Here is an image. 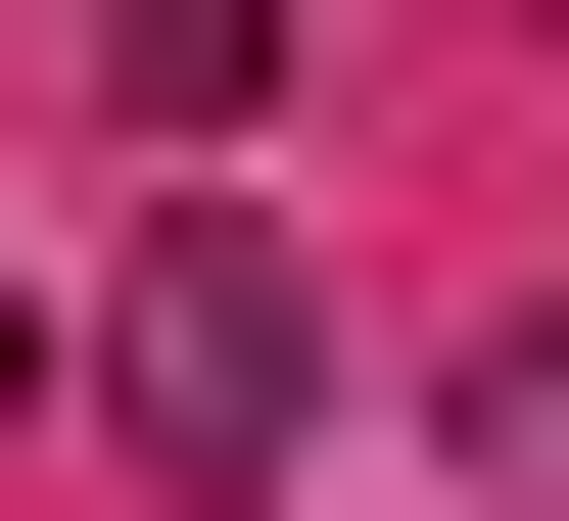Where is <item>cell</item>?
I'll use <instances>...</instances> for the list:
<instances>
[{"instance_id": "1", "label": "cell", "mask_w": 569, "mask_h": 521, "mask_svg": "<svg viewBox=\"0 0 569 521\" xmlns=\"http://www.w3.org/2000/svg\"><path fill=\"white\" fill-rule=\"evenodd\" d=\"M96 427H142L190 521H284V474H332V284H284V190H142V284H96Z\"/></svg>"}, {"instance_id": "2", "label": "cell", "mask_w": 569, "mask_h": 521, "mask_svg": "<svg viewBox=\"0 0 569 521\" xmlns=\"http://www.w3.org/2000/svg\"><path fill=\"white\" fill-rule=\"evenodd\" d=\"M284 48H332V0H96V96H142V142H284Z\"/></svg>"}]
</instances>
